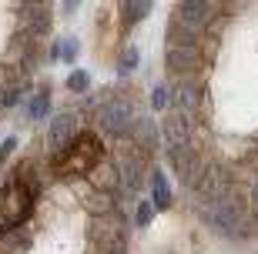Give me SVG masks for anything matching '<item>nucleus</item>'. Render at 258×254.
Wrapping results in <instances>:
<instances>
[{"label": "nucleus", "mask_w": 258, "mask_h": 254, "mask_svg": "<svg viewBox=\"0 0 258 254\" xmlns=\"http://www.w3.org/2000/svg\"><path fill=\"white\" fill-rule=\"evenodd\" d=\"M151 224V204H141L138 207V227H148Z\"/></svg>", "instance_id": "obj_6"}, {"label": "nucleus", "mask_w": 258, "mask_h": 254, "mask_svg": "<svg viewBox=\"0 0 258 254\" xmlns=\"http://www.w3.org/2000/svg\"><path fill=\"white\" fill-rule=\"evenodd\" d=\"M14 147H17V141H14V137H7V141H4V147H0V164H4V157H7Z\"/></svg>", "instance_id": "obj_7"}, {"label": "nucleus", "mask_w": 258, "mask_h": 254, "mask_svg": "<svg viewBox=\"0 0 258 254\" xmlns=\"http://www.w3.org/2000/svg\"><path fill=\"white\" fill-rule=\"evenodd\" d=\"M87 84H91V77H87L84 70H74V74L67 77V87H71V91H87Z\"/></svg>", "instance_id": "obj_5"}, {"label": "nucleus", "mask_w": 258, "mask_h": 254, "mask_svg": "<svg viewBox=\"0 0 258 254\" xmlns=\"http://www.w3.org/2000/svg\"><path fill=\"white\" fill-rule=\"evenodd\" d=\"M101 157H104V147H101L97 134H74L57 151V157L50 160V171H54V178L71 181L81 174H91L101 164Z\"/></svg>", "instance_id": "obj_2"}, {"label": "nucleus", "mask_w": 258, "mask_h": 254, "mask_svg": "<svg viewBox=\"0 0 258 254\" xmlns=\"http://www.w3.org/2000/svg\"><path fill=\"white\" fill-rule=\"evenodd\" d=\"M164 104H168V91L158 87V91H154V107H164Z\"/></svg>", "instance_id": "obj_8"}, {"label": "nucleus", "mask_w": 258, "mask_h": 254, "mask_svg": "<svg viewBox=\"0 0 258 254\" xmlns=\"http://www.w3.org/2000/svg\"><path fill=\"white\" fill-rule=\"evenodd\" d=\"M171 204V188L161 174H154V207H168Z\"/></svg>", "instance_id": "obj_4"}, {"label": "nucleus", "mask_w": 258, "mask_h": 254, "mask_svg": "<svg viewBox=\"0 0 258 254\" xmlns=\"http://www.w3.org/2000/svg\"><path fill=\"white\" fill-rule=\"evenodd\" d=\"M71 131H74V117H60L57 127H50V141H54V147H57V151L67 144V134H71Z\"/></svg>", "instance_id": "obj_3"}, {"label": "nucleus", "mask_w": 258, "mask_h": 254, "mask_svg": "<svg viewBox=\"0 0 258 254\" xmlns=\"http://www.w3.org/2000/svg\"><path fill=\"white\" fill-rule=\"evenodd\" d=\"M131 64H138V50H127V54H124V64H121V70H127Z\"/></svg>", "instance_id": "obj_9"}, {"label": "nucleus", "mask_w": 258, "mask_h": 254, "mask_svg": "<svg viewBox=\"0 0 258 254\" xmlns=\"http://www.w3.org/2000/svg\"><path fill=\"white\" fill-rule=\"evenodd\" d=\"M37 178L30 164H20L14 174L7 178V184L0 188V234H7L14 227H20L34 211L37 201Z\"/></svg>", "instance_id": "obj_1"}, {"label": "nucleus", "mask_w": 258, "mask_h": 254, "mask_svg": "<svg viewBox=\"0 0 258 254\" xmlns=\"http://www.w3.org/2000/svg\"><path fill=\"white\" fill-rule=\"evenodd\" d=\"M255 204H258V188H255Z\"/></svg>", "instance_id": "obj_10"}]
</instances>
